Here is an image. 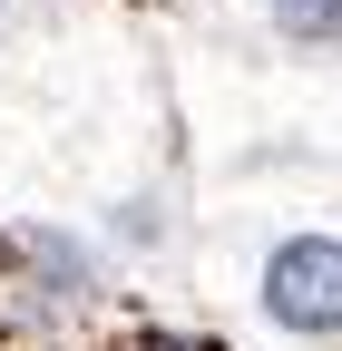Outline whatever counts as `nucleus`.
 <instances>
[{
    "label": "nucleus",
    "instance_id": "1",
    "mask_svg": "<svg viewBox=\"0 0 342 351\" xmlns=\"http://www.w3.org/2000/svg\"><path fill=\"white\" fill-rule=\"evenodd\" d=\"M264 313L284 332H342V234H284L264 254Z\"/></svg>",
    "mask_w": 342,
    "mask_h": 351
},
{
    "label": "nucleus",
    "instance_id": "2",
    "mask_svg": "<svg viewBox=\"0 0 342 351\" xmlns=\"http://www.w3.org/2000/svg\"><path fill=\"white\" fill-rule=\"evenodd\" d=\"M10 254L30 263V274H49L59 293H89V254H78L69 234H49V225H20V234H10Z\"/></svg>",
    "mask_w": 342,
    "mask_h": 351
},
{
    "label": "nucleus",
    "instance_id": "3",
    "mask_svg": "<svg viewBox=\"0 0 342 351\" xmlns=\"http://www.w3.org/2000/svg\"><path fill=\"white\" fill-rule=\"evenodd\" d=\"M0 20H10V0H0Z\"/></svg>",
    "mask_w": 342,
    "mask_h": 351
},
{
    "label": "nucleus",
    "instance_id": "4",
    "mask_svg": "<svg viewBox=\"0 0 342 351\" xmlns=\"http://www.w3.org/2000/svg\"><path fill=\"white\" fill-rule=\"evenodd\" d=\"M264 10H274V0H264Z\"/></svg>",
    "mask_w": 342,
    "mask_h": 351
}]
</instances>
